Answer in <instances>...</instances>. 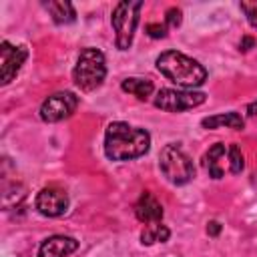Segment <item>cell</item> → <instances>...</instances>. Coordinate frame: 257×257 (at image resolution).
<instances>
[{"label": "cell", "instance_id": "cell-1", "mask_svg": "<svg viewBox=\"0 0 257 257\" xmlns=\"http://www.w3.org/2000/svg\"><path fill=\"white\" fill-rule=\"evenodd\" d=\"M151 147V135L145 128L114 120L104 133V155L110 161H131L143 157Z\"/></svg>", "mask_w": 257, "mask_h": 257}, {"label": "cell", "instance_id": "cell-2", "mask_svg": "<svg viewBox=\"0 0 257 257\" xmlns=\"http://www.w3.org/2000/svg\"><path fill=\"white\" fill-rule=\"evenodd\" d=\"M157 68L169 80H173L181 86H187V88L201 86L207 80L205 66L199 64L195 58H191L183 52H177V50L161 52V56L157 58Z\"/></svg>", "mask_w": 257, "mask_h": 257}, {"label": "cell", "instance_id": "cell-3", "mask_svg": "<svg viewBox=\"0 0 257 257\" xmlns=\"http://www.w3.org/2000/svg\"><path fill=\"white\" fill-rule=\"evenodd\" d=\"M106 76V62L104 54L96 48H84L78 54V60L72 70V80L82 92L96 90Z\"/></svg>", "mask_w": 257, "mask_h": 257}, {"label": "cell", "instance_id": "cell-4", "mask_svg": "<svg viewBox=\"0 0 257 257\" xmlns=\"http://www.w3.org/2000/svg\"><path fill=\"white\" fill-rule=\"evenodd\" d=\"M159 165H161V171H163L165 179L173 185H185L195 177L193 161L175 143H169L161 149Z\"/></svg>", "mask_w": 257, "mask_h": 257}, {"label": "cell", "instance_id": "cell-5", "mask_svg": "<svg viewBox=\"0 0 257 257\" xmlns=\"http://www.w3.org/2000/svg\"><path fill=\"white\" fill-rule=\"evenodd\" d=\"M141 8L143 2L139 0H122L114 6L112 10V28L116 34V48L118 50H128L133 44V36L139 24V16H141Z\"/></svg>", "mask_w": 257, "mask_h": 257}, {"label": "cell", "instance_id": "cell-6", "mask_svg": "<svg viewBox=\"0 0 257 257\" xmlns=\"http://www.w3.org/2000/svg\"><path fill=\"white\" fill-rule=\"evenodd\" d=\"M207 98L205 92H195V90H175V88H161L155 96V106L167 112H181L195 108L203 104Z\"/></svg>", "mask_w": 257, "mask_h": 257}, {"label": "cell", "instance_id": "cell-7", "mask_svg": "<svg viewBox=\"0 0 257 257\" xmlns=\"http://www.w3.org/2000/svg\"><path fill=\"white\" fill-rule=\"evenodd\" d=\"M78 106V96L74 92L62 90L50 94L42 104H40V118L44 122H60L68 118Z\"/></svg>", "mask_w": 257, "mask_h": 257}, {"label": "cell", "instance_id": "cell-8", "mask_svg": "<svg viewBox=\"0 0 257 257\" xmlns=\"http://www.w3.org/2000/svg\"><path fill=\"white\" fill-rule=\"evenodd\" d=\"M28 52L24 46H14L8 40L0 44V80L2 84H8L14 80L18 70L22 68Z\"/></svg>", "mask_w": 257, "mask_h": 257}, {"label": "cell", "instance_id": "cell-9", "mask_svg": "<svg viewBox=\"0 0 257 257\" xmlns=\"http://www.w3.org/2000/svg\"><path fill=\"white\" fill-rule=\"evenodd\" d=\"M36 209L44 217H60L68 209V195L58 187H44L36 195Z\"/></svg>", "mask_w": 257, "mask_h": 257}, {"label": "cell", "instance_id": "cell-10", "mask_svg": "<svg viewBox=\"0 0 257 257\" xmlns=\"http://www.w3.org/2000/svg\"><path fill=\"white\" fill-rule=\"evenodd\" d=\"M78 249V241L74 237H66V235H52L48 237L40 249H38V257H68L70 253H74Z\"/></svg>", "mask_w": 257, "mask_h": 257}, {"label": "cell", "instance_id": "cell-11", "mask_svg": "<svg viewBox=\"0 0 257 257\" xmlns=\"http://www.w3.org/2000/svg\"><path fill=\"white\" fill-rule=\"evenodd\" d=\"M135 215L143 223H159L163 219V207L153 193L145 191L135 203Z\"/></svg>", "mask_w": 257, "mask_h": 257}, {"label": "cell", "instance_id": "cell-12", "mask_svg": "<svg viewBox=\"0 0 257 257\" xmlns=\"http://www.w3.org/2000/svg\"><path fill=\"white\" fill-rule=\"evenodd\" d=\"M223 161H225V145L217 143L205 155V169H207L209 177L221 179L225 175V163Z\"/></svg>", "mask_w": 257, "mask_h": 257}, {"label": "cell", "instance_id": "cell-13", "mask_svg": "<svg viewBox=\"0 0 257 257\" xmlns=\"http://www.w3.org/2000/svg\"><path fill=\"white\" fill-rule=\"evenodd\" d=\"M44 8L50 12L52 20L56 24H70L74 22L76 18V12H74V6L70 2H64V0H50V2H44Z\"/></svg>", "mask_w": 257, "mask_h": 257}, {"label": "cell", "instance_id": "cell-14", "mask_svg": "<svg viewBox=\"0 0 257 257\" xmlns=\"http://www.w3.org/2000/svg\"><path fill=\"white\" fill-rule=\"evenodd\" d=\"M201 124L205 128H219V126H229V128H243V118L239 112H223V114H215V116H207L201 120Z\"/></svg>", "mask_w": 257, "mask_h": 257}, {"label": "cell", "instance_id": "cell-15", "mask_svg": "<svg viewBox=\"0 0 257 257\" xmlns=\"http://www.w3.org/2000/svg\"><path fill=\"white\" fill-rule=\"evenodd\" d=\"M171 231L167 225L159 223H147L145 229L141 231V243L143 245H153V243H165L169 239Z\"/></svg>", "mask_w": 257, "mask_h": 257}, {"label": "cell", "instance_id": "cell-16", "mask_svg": "<svg viewBox=\"0 0 257 257\" xmlns=\"http://www.w3.org/2000/svg\"><path fill=\"white\" fill-rule=\"evenodd\" d=\"M120 88L124 92H128V94H135L137 98L145 100L153 92V82L147 80V78H124L122 84H120Z\"/></svg>", "mask_w": 257, "mask_h": 257}, {"label": "cell", "instance_id": "cell-17", "mask_svg": "<svg viewBox=\"0 0 257 257\" xmlns=\"http://www.w3.org/2000/svg\"><path fill=\"white\" fill-rule=\"evenodd\" d=\"M245 167V161H243V153L239 149V145H231L229 147V169L233 175H239Z\"/></svg>", "mask_w": 257, "mask_h": 257}, {"label": "cell", "instance_id": "cell-18", "mask_svg": "<svg viewBox=\"0 0 257 257\" xmlns=\"http://www.w3.org/2000/svg\"><path fill=\"white\" fill-rule=\"evenodd\" d=\"M241 10L245 12L249 24L257 28V2H241Z\"/></svg>", "mask_w": 257, "mask_h": 257}, {"label": "cell", "instance_id": "cell-19", "mask_svg": "<svg viewBox=\"0 0 257 257\" xmlns=\"http://www.w3.org/2000/svg\"><path fill=\"white\" fill-rule=\"evenodd\" d=\"M183 16V12L179 10V8H169L167 12H165V22H167V26H171V28H177L179 24H181V18Z\"/></svg>", "mask_w": 257, "mask_h": 257}, {"label": "cell", "instance_id": "cell-20", "mask_svg": "<svg viewBox=\"0 0 257 257\" xmlns=\"http://www.w3.org/2000/svg\"><path fill=\"white\" fill-rule=\"evenodd\" d=\"M147 34H149L151 38H165V36H167V26H165V24L151 22V24H147Z\"/></svg>", "mask_w": 257, "mask_h": 257}, {"label": "cell", "instance_id": "cell-21", "mask_svg": "<svg viewBox=\"0 0 257 257\" xmlns=\"http://www.w3.org/2000/svg\"><path fill=\"white\" fill-rule=\"evenodd\" d=\"M207 233H209L211 237H217V235L221 233V225H219L217 221H209V223H207Z\"/></svg>", "mask_w": 257, "mask_h": 257}, {"label": "cell", "instance_id": "cell-22", "mask_svg": "<svg viewBox=\"0 0 257 257\" xmlns=\"http://www.w3.org/2000/svg\"><path fill=\"white\" fill-rule=\"evenodd\" d=\"M253 46H255V40H253L251 36H243V40H241V44H239V50L247 52V50L253 48Z\"/></svg>", "mask_w": 257, "mask_h": 257}, {"label": "cell", "instance_id": "cell-23", "mask_svg": "<svg viewBox=\"0 0 257 257\" xmlns=\"http://www.w3.org/2000/svg\"><path fill=\"white\" fill-rule=\"evenodd\" d=\"M247 112H249L251 116H255V114H257V102H251V104L247 106Z\"/></svg>", "mask_w": 257, "mask_h": 257}]
</instances>
